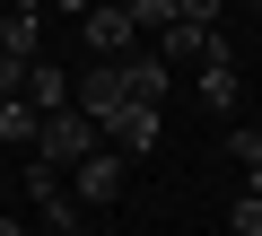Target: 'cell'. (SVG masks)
<instances>
[{
    "label": "cell",
    "instance_id": "1",
    "mask_svg": "<svg viewBox=\"0 0 262 236\" xmlns=\"http://www.w3.org/2000/svg\"><path fill=\"white\" fill-rule=\"evenodd\" d=\"M88 149H105V140H96V123H88L79 105H70V114H53V123L35 132V166H53V175H70Z\"/></svg>",
    "mask_w": 262,
    "mask_h": 236
},
{
    "label": "cell",
    "instance_id": "2",
    "mask_svg": "<svg viewBox=\"0 0 262 236\" xmlns=\"http://www.w3.org/2000/svg\"><path fill=\"white\" fill-rule=\"evenodd\" d=\"M70 105H79V114H88V123L105 132V123H114V114L131 105V79H122V61H88V70L70 79Z\"/></svg>",
    "mask_w": 262,
    "mask_h": 236
},
{
    "label": "cell",
    "instance_id": "3",
    "mask_svg": "<svg viewBox=\"0 0 262 236\" xmlns=\"http://www.w3.org/2000/svg\"><path fill=\"white\" fill-rule=\"evenodd\" d=\"M122 184H131V158H114V149H88V158L70 166V201H79V210L122 201Z\"/></svg>",
    "mask_w": 262,
    "mask_h": 236
},
{
    "label": "cell",
    "instance_id": "4",
    "mask_svg": "<svg viewBox=\"0 0 262 236\" xmlns=\"http://www.w3.org/2000/svg\"><path fill=\"white\" fill-rule=\"evenodd\" d=\"M79 27H88V53H96V61H122L131 35H140V27H131V0H96Z\"/></svg>",
    "mask_w": 262,
    "mask_h": 236
},
{
    "label": "cell",
    "instance_id": "5",
    "mask_svg": "<svg viewBox=\"0 0 262 236\" xmlns=\"http://www.w3.org/2000/svg\"><path fill=\"white\" fill-rule=\"evenodd\" d=\"M96 140H105L114 158H149V149H158V105H122Z\"/></svg>",
    "mask_w": 262,
    "mask_h": 236
},
{
    "label": "cell",
    "instance_id": "6",
    "mask_svg": "<svg viewBox=\"0 0 262 236\" xmlns=\"http://www.w3.org/2000/svg\"><path fill=\"white\" fill-rule=\"evenodd\" d=\"M0 61H18V70L44 61V9H9L0 18Z\"/></svg>",
    "mask_w": 262,
    "mask_h": 236
},
{
    "label": "cell",
    "instance_id": "7",
    "mask_svg": "<svg viewBox=\"0 0 262 236\" xmlns=\"http://www.w3.org/2000/svg\"><path fill=\"white\" fill-rule=\"evenodd\" d=\"M18 96L35 105V123H53V114H70V70H61V61H35V70L18 79Z\"/></svg>",
    "mask_w": 262,
    "mask_h": 236
},
{
    "label": "cell",
    "instance_id": "8",
    "mask_svg": "<svg viewBox=\"0 0 262 236\" xmlns=\"http://www.w3.org/2000/svg\"><path fill=\"white\" fill-rule=\"evenodd\" d=\"M35 132H44V123H35V105H27V96H9V105H0V149L35 158Z\"/></svg>",
    "mask_w": 262,
    "mask_h": 236
},
{
    "label": "cell",
    "instance_id": "9",
    "mask_svg": "<svg viewBox=\"0 0 262 236\" xmlns=\"http://www.w3.org/2000/svg\"><path fill=\"white\" fill-rule=\"evenodd\" d=\"M201 105H210V114H227V105H236V61H227V44L201 61Z\"/></svg>",
    "mask_w": 262,
    "mask_h": 236
},
{
    "label": "cell",
    "instance_id": "10",
    "mask_svg": "<svg viewBox=\"0 0 262 236\" xmlns=\"http://www.w3.org/2000/svg\"><path fill=\"white\" fill-rule=\"evenodd\" d=\"M227 158H236L245 175H262V132H253V123H245V132H227Z\"/></svg>",
    "mask_w": 262,
    "mask_h": 236
},
{
    "label": "cell",
    "instance_id": "11",
    "mask_svg": "<svg viewBox=\"0 0 262 236\" xmlns=\"http://www.w3.org/2000/svg\"><path fill=\"white\" fill-rule=\"evenodd\" d=\"M227 227H236V236H262V201H253V192H236V210H227Z\"/></svg>",
    "mask_w": 262,
    "mask_h": 236
},
{
    "label": "cell",
    "instance_id": "12",
    "mask_svg": "<svg viewBox=\"0 0 262 236\" xmlns=\"http://www.w3.org/2000/svg\"><path fill=\"white\" fill-rule=\"evenodd\" d=\"M18 79H27L18 61H0V105H9V96H18Z\"/></svg>",
    "mask_w": 262,
    "mask_h": 236
},
{
    "label": "cell",
    "instance_id": "13",
    "mask_svg": "<svg viewBox=\"0 0 262 236\" xmlns=\"http://www.w3.org/2000/svg\"><path fill=\"white\" fill-rule=\"evenodd\" d=\"M0 236H27V227H18V219H0Z\"/></svg>",
    "mask_w": 262,
    "mask_h": 236
},
{
    "label": "cell",
    "instance_id": "14",
    "mask_svg": "<svg viewBox=\"0 0 262 236\" xmlns=\"http://www.w3.org/2000/svg\"><path fill=\"white\" fill-rule=\"evenodd\" d=\"M0 184H9V166H0Z\"/></svg>",
    "mask_w": 262,
    "mask_h": 236
}]
</instances>
